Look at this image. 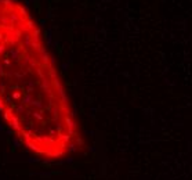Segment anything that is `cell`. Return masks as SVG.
Instances as JSON below:
<instances>
[{
	"mask_svg": "<svg viewBox=\"0 0 192 180\" xmlns=\"http://www.w3.org/2000/svg\"><path fill=\"white\" fill-rule=\"evenodd\" d=\"M0 118L42 162H61L86 148L42 28L20 0H0Z\"/></svg>",
	"mask_w": 192,
	"mask_h": 180,
	"instance_id": "1",
	"label": "cell"
}]
</instances>
